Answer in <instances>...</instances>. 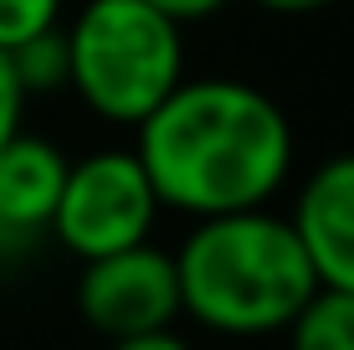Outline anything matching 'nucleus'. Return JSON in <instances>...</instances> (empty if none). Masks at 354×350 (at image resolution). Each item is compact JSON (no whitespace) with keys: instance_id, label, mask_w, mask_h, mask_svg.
<instances>
[{"instance_id":"obj_1","label":"nucleus","mask_w":354,"mask_h":350,"mask_svg":"<svg viewBox=\"0 0 354 350\" xmlns=\"http://www.w3.org/2000/svg\"><path fill=\"white\" fill-rule=\"evenodd\" d=\"M292 119L241 78H180L133 124V155L165 211L221 216L272 207L292 180Z\"/></svg>"},{"instance_id":"obj_2","label":"nucleus","mask_w":354,"mask_h":350,"mask_svg":"<svg viewBox=\"0 0 354 350\" xmlns=\"http://www.w3.org/2000/svg\"><path fill=\"white\" fill-rule=\"evenodd\" d=\"M175 279L180 315L226 340L283 335L303 299L319 288L292 222L272 207L195 216L175 247Z\"/></svg>"},{"instance_id":"obj_3","label":"nucleus","mask_w":354,"mask_h":350,"mask_svg":"<svg viewBox=\"0 0 354 350\" xmlns=\"http://www.w3.org/2000/svg\"><path fill=\"white\" fill-rule=\"evenodd\" d=\"M67 88L103 124L133 129L185 78V26L149 0H82L62 16Z\"/></svg>"},{"instance_id":"obj_4","label":"nucleus","mask_w":354,"mask_h":350,"mask_svg":"<svg viewBox=\"0 0 354 350\" xmlns=\"http://www.w3.org/2000/svg\"><path fill=\"white\" fill-rule=\"evenodd\" d=\"M160 196L144 175L133 150H93L82 160H67L62 196H57L46 232L72 258H103V252L149 243L160 222Z\"/></svg>"},{"instance_id":"obj_5","label":"nucleus","mask_w":354,"mask_h":350,"mask_svg":"<svg viewBox=\"0 0 354 350\" xmlns=\"http://www.w3.org/2000/svg\"><path fill=\"white\" fill-rule=\"evenodd\" d=\"M77 315L93 324L103 340L165 330L180 320V279L175 252L149 243H133L103 258H82L77 273Z\"/></svg>"},{"instance_id":"obj_6","label":"nucleus","mask_w":354,"mask_h":350,"mask_svg":"<svg viewBox=\"0 0 354 350\" xmlns=\"http://www.w3.org/2000/svg\"><path fill=\"white\" fill-rule=\"evenodd\" d=\"M288 222L313 263V279L354 294V150L328 155L303 175Z\"/></svg>"},{"instance_id":"obj_7","label":"nucleus","mask_w":354,"mask_h":350,"mask_svg":"<svg viewBox=\"0 0 354 350\" xmlns=\"http://www.w3.org/2000/svg\"><path fill=\"white\" fill-rule=\"evenodd\" d=\"M62 175H67V155L57 139L31 134V129L6 139V150H0V243L6 247L31 243L52 227Z\"/></svg>"},{"instance_id":"obj_8","label":"nucleus","mask_w":354,"mask_h":350,"mask_svg":"<svg viewBox=\"0 0 354 350\" xmlns=\"http://www.w3.org/2000/svg\"><path fill=\"white\" fill-rule=\"evenodd\" d=\"M288 350H354V294L319 283L288 320Z\"/></svg>"},{"instance_id":"obj_9","label":"nucleus","mask_w":354,"mask_h":350,"mask_svg":"<svg viewBox=\"0 0 354 350\" xmlns=\"http://www.w3.org/2000/svg\"><path fill=\"white\" fill-rule=\"evenodd\" d=\"M10 62H16V78L26 93H41V88H67V42H62V26L31 36V42L10 46Z\"/></svg>"},{"instance_id":"obj_10","label":"nucleus","mask_w":354,"mask_h":350,"mask_svg":"<svg viewBox=\"0 0 354 350\" xmlns=\"http://www.w3.org/2000/svg\"><path fill=\"white\" fill-rule=\"evenodd\" d=\"M62 16H67V0H0V52L62 26Z\"/></svg>"},{"instance_id":"obj_11","label":"nucleus","mask_w":354,"mask_h":350,"mask_svg":"<svg viewBox=\"0 0 354 350\" xmlns=\"http://www.w3.org/2000/svg\"><path fill=\"white\" fill-rule=\"evenodd\" d=\"M26 98H31V93L21 88L10 52H0V150H6L10 134H21V129H26Z\"/></svg>"},{"instance_id":"obj_12","label":"nucleus","mask_w":354,"mask_h":350,"mask_svg":"<svg viewBox=\"0 0 354 350\" xmlns=\"http://www.w3.org/2000/svg\"><path fill=\"white\" fill-rule=\"evenodd\" d=\"M154 10H165L175 26H195V21H211L221 16V10L231 6V0H149Z\"/></svg>"},{"instance_id":"obj_13","label":"nucleus","mask_w":354,"mask_h":350,"mask_svg":"<svg viewBox=\"0 0 354 350\" xmlns=\"http://www.w3.org/2000/svg\"><path fill=\"white\" fill-rule=\"evenodd\" d=\"M108 350H195L175 324L165 330H144V335H124V340H108Z\"/></svg>"},{"instance_id":"obj_14","label":"nucleus","mask_w":354,"mask_h":350,"mask_svg":"<svg viewBox=\"0 0 354 350\" xmlns=\"http://www.w3.org/2000/svg\"><path fill=\"white\" fill-rule=\"evenodd\" d=\"M252 6L272 10V16H313V10L334 6V0H252Z\"/></svg>"}]
</instances>
